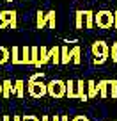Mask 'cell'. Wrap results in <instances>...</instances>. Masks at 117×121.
Instances as JSON below:
<instances>
[{
	"instance_id": "6da1fadb",
	"label": "cell",
	"mask_w": 117,
	"mask_h": 121,
	"mask_svg": "<svg viewBox=\"0 0 117 121\" xmlns=\"http://www.w3.org/2000/svg\"><path fill=\"white\" fill-rule=\"evenodd\" d=\"M91 53H92V64L101 66L106 62V59L110 57V46L103 39H96L91 45Z\"/></svg>"
},
{
	"instance_id": "7a4b0ae2",
	"label": "cell",
	"mask_w": 117,
	"mask_h": 121,
	"mask_svg": "<svg viewBox=\"0 0 117 121\" xmlns=\"http://www.w3.org/2000/svg\"><path fill=\"white\" fill-rule=\"evenodd\" d=\"M27 93L32 98H43V96L48 95V84L43 82V78L36 80V78H28L27 80Z\"/></svg>"
},
{
	"instance_id": "3957f363",
	"label": "cell",
	"mask_w": 117,
	"mask_h": 121,
	"mask_svg": "<svg viewBox=\"0 0 117 121\" xmlns=\"http://www.w3.org/2000/svg\"><path fill=\"white\" fill-rule=\"evenodd\" d=\"M94 22L98 29H112L113 27V13L108 9H101V11L96 13Z\"/></svg>"
},
{
	"instance_id": "277c9868",
	"label": "cell",
	"mask_w": 117,
	"mask_h": 121,
	"mask_svg": "<svg viewBox=\"0 0 117 121\" xmlns=\"http://www.w3.org/2000/svg\"><path fill=\"white\" fill-rule=\"evenodd\" d=\"M48 95L55 100H61L66 96V80L53 78L48 82Z\"/></svg>"
},
{
	"instance_id": "5b68a950",
	"label": "cell",
	"mask_w": 117,
	"mask_h": 121,
	"mask_svg": "<svg viewBox=\"0 0 117 121\" xmlns=\"http://www.w3.org/2000/svg\"><path fill=\"white\" fill-rule=\"evenodd\" d=\"M16 27H18L16 11H11V9L0 11V29H16Z\"/></svg>"
},
{
	"instance_id": "8992f818",
	"label": "cell",
	"mask_w": 117,
	"mask_h": 121,
	"mask_svg": "<svg viewBox=\"0 0 117 121\" xmlns=\"http://www.w3.org/2000/svg\"><path fill=\"white\" fill-rule=\"evenodd\" d=\"M76 96H78V100H82V102H89V95H87V82H83V80H76Z\"/></svg>"
},
{
	"instance_id": "52a82bcc",
	"label": "cell",
	"mask_w": 117,
	"mask_h": 121,
	"mask_svg": "<svg viewBox=\"0 0 117 121\" xmlns=\"http://www.w3.org/2000/svg\"><path fill=\"white\" fill-rule=\"evenodd\" d=\"M66 98L78 100V96H76V80H66Z\"/></svg>"
},
{
	"instance_id": "ba28073f",
	"label": "cell",
	"mask_w": 117,
	"mask_h": 121,
	"mask_svg": "<svg viewBox=\"0 0 117 121\" xmlns=\"http://www.w3.org/2000/svg\"><path fill=\"white\" fill-rule=\"evenodd\" d=\"M61 62H62V64H69V62H73V53H71L69 45H62L61 46Z\"/></svg>"
},
{
	"instance_id": "9c48e42d",
	"label": "cell",
	"mask_w": 117,
	"mask_h": 121,
	"mask_svg": "<svg viewBox=\"0 0 117 121\" xmlns=\"http://www.w3.org/2000/svg\"><path fill=\"white\" fill-rule=\"evenodd\" d=\"M98 87H99V98H101V100H106V98L110 96V84H108V80H106V78L99 80V82H98Z\"/></svg>"
},
{
	"instance_id": "30bf717a",
	"label": "cell",
	"mask_w": 117,
	"mask_h": 121,
	"mask_svg": "<svg viewBox=\"0 0 117 121\" xmlns=\"http://www.w3.org/2000/svg\"><path fill=\"white\" fill-rule=\"evenodd\" d=\"M46 62H52V59H50V48H46L44 45H41L39 46V68L44 66Z\"/></svg>"
},
{
	"instance_id": "8fae6325",
	"label": "cell",
	"mask_w": 117,
	"mask_h": 121,
	"mask_svg": "<svg viewBox=\"0 0 117 121\" xmlns=\"http://www.w3.org/2000/svg\"><path fill=\"white\" fill-rule=\"evenodd\" d=\"M2 86H4V95H2V98H11V96H14V84L11 82V80H2Z\"/></svg>"
},
{
	"instance_id": "7c38bea8",
	"label": "cell",
	"mask_w": 117,
	"mask_h": 121,
	"mask_svg": "<svg viewBox=\"0 0 117 121\" xmlns=\"http://www.w3.org/2000/svg\"><path fill=\"white\" fill-rule=\"evenodd\" d=\"M44 25H48V16H46V13L43 11H37L36 13V29H44Z\"/></svg>"
},
{
	"instance_id": "4fadbf2b",
	"label": "cell",
	"mask_w": 117,
	"mask_h": 121,
	"mask_svg": "<svg viewBox=\"0 0 117 121\" xmlns=\"http://www.w3.org/2000/svg\"><path fill=\"white\" fill-rule=\"evenodd\" d=\"M87 95H89V98H96V96L99 95V87H98V82H94V80H87Z\"/></svg>"
},
{
	"instance_id": "5bb4252c",
	"label": "cell",
	"mask_w": 117,
	"mask_h": 121,
	"mask_svg": "<svg viewBox=\"0 0 117 121\" xmlns=\"http://www.w3.org/2000/svg\"><path fill=\"white\" fill-rule=\"evenodd\" d=\"M25 87H27V84L23 82V80H14V96L16 98H23L25 96Z\"/></svg>"
},
{
	"instance_id": "9a60e30c",
	"label": "cell",
	"mask_w": 117,
	"mask_h": 121,
	"mask_svg": "<svg viewBox=\"0 0 117 121\" xmlns=\"http://www.w3.org/2000/svg\"><path fill=\"white\" fill-rule=\"evenodd\" d=\"M30 52H32V46H21V64L28 66L32 64V59H30Z\"/></svg>"
},
{
	"instance_id": "2e32d148",
	"label": "cell",
	"mask_w": 117,
	"mask_h": 121,
	"mask_svg": "<svg viewBox=\"0 0 117 121\" xmlns=\"http://www.w3.org/2000/svg\"><path fill=\"white\" fill-rule=\"evenodd\" d=\"M50 59H52V62L53 64H62L61 62V46H52V48H50Z\"/></svg>"
},
{
	"instance_id": "e0dca14e",
	"label": "cell",
	"mask_w": 117,
	"mask_h": 121,
	"mask_svg": "<svg viewBox=\"0 0 117 121\" xmlns=\"http://www.w3.org/2000/svg\"><path fill=\"white\" fill-rule=\"evenodd\" d=\"M11 62L12 64H21V48H20V46H12L11 48Z\"/></svg>"
},
{
	"instance_id": "ac0fdd59",
	"label": "cell",
	"mask_w": 117,
	"mask_h": 121,
	"mask_svg": "<svg viewBox=\"0 0 117 121\" xmlns=\"http://www.w3.org/2000/svg\"><path fill=\"white\" fill-rule=\"evenodd\" d=\"M83 22H85V13H83L82 9L75 11V27H76L78 30L83 29Z\"/></svg>"
},
{
	"instance_id": "d6986e66",
	"label": "cell",
	"mask_w": 117,
	"mask_h": 121,
	"mask_svg": "<svg viewBox=\"0 0 117 121\" xmlns=\"http://www.w3.org/2000/svg\"><path fill=\"white\" fill-rule=\"evenodd\" d=\"M83 13H85V29H89V30H91L92 27L96 25V22H94V16H96V13H92L91 9H85Z\"/></svg>"
},
{
	"instance_id": "ffe728a7",
	"label": "cell",
	"mask_w": 117,
	"mask_h": 121,
	"mask_svg": "<svg viewBox=\"0 0 117 121\" xmlns=\"http://www.w3.org/2000/svg\"><path fill=\"white\" fill-rule=\"evenodd\" d=\"M71 53H73V64H82V48L78 45H75L71 48Z\"/></svg>"
},
{
	"instance_id": "44dd1931",
	"label": "cell",
	"mask_w": 117,
	"mask_h": 121,
	"mask_svg": "<svg viewBox=\"0 0 117 121\" xmlns=\"http://www.w3.org/2000/svg\"><path fill=\"white\" fill-rule=\"evenodd\" d=\"M9 60H11V50L5 48V46H0V66L7 64Z\"/></svg>"
},
{
	"instance_id": "7402d4cb",
	"label": "cell",
	"mask_w": 117,
	"mask_h": 121,
	"mask_svg": "<svg viewBox=\"0 0 117 121\" xmlns=\"http://www.w3.org/2000/svg\"><path fill=\"white\" fill-rule=\"evenodd\" d=\"M30 59H32V66L39 68V46H32V52H30Z\"/></svg>"
},
{
	"instance_id": "603a6c76",
	"label": "cell",
	"mask_w": 117,
	"mask_h": 121,
	"mask_svg": "<svg viewBox=\"0 0 117 121\" xmlns=\"http://www.w3.org/2000/svg\"><path fill=\"white\" fill-rule=\"evenodd\" d=\"M108 84H110V96H112V100H117V78L108 80Z\"/></svg>"
},
{
	"instance_id": "cb8c5ba5",
	"label": "cell",
	"mask_w": 117,
	"mask_h": 121,
	"mask_svg": "<svg viewBox=\"0 0 117 121\" xmlns=\"http://www.w3.org/2000/svg\"><path fill=\"white\" fill-rule=\"evenodd\" d=\"M46 16H48V27H50V29H55V25H57V16H55V11L46 13Z\"/></svg>"
},
{
	"instance_id": "d4e9b609",
	"label": "cell",
	"mask_w": 117,
	"mask_h": 121,
	"mask_svg": "<svg viewBox=\"0 0 117 121\" xmlns=\"http://www.w3.org/2000/svg\"><path fill=\"white\" fill-rule=\"evenodd\" d=\"M110 55H112V60L117 64V41L112 43V48H110Z\"/></svg>"
},
{
	"instance_id": "484cf974",
	"label": "cell",
	"mask_w": 117,
	"mask_h": 121,
	"mask_svg": "<svg viewBox=\"0 0 117 121\" xmlns=\"http://www.w3.org/2000/svg\"><path fill=\"white\" fill-rule=\"evenodd\" d=\"M23 121H41L37 116H34V114H25L23 116Z\"/></svg>"
},
{
	"instance_id": "4316f807",
	"label": "cell",
	"mask_w": 117,
	"mask_h": 121,
	"mask_svg": "<svg viewBox=\"0 0 117 121\" xmlns=\"http://www.w3.org/2000/svg\"><path fill=\"white\" fill-rule=\"evenodd\" d=\"M71 121H91V119H89L87 116H83V114H78V116H75Z\"/></svg>"
},
{
	"instance_id": "83f0119b",
	"label": "cell",
	"mask_w": 117,
	"mask_h": 121,
	"mask_svg": "<svg viewBox=\"0 0 117 121\" xmlns=\"http://www.w3.org/2000/svg\"><path fill=\"white\" fill-rule=\"evenodd\" d=\"M30 78H36V80H39V78H44V73H43V71H37V73H34V75H32Z\"/></svg>"
},
{
	"instance_id": "f1b7e54d",
	"label": "cell",
	"mask_w": 117,
	"mask_h": 121,
	"mask_svg": "<svg viewBox=\"0 0 117 121\" xmlns=\"http://www.w3.org/2000/svg\"><path fill=\"white\" fill-rule=\"evenodd\" d=\"M12 121H23V116H20V114H14V116H12Z\"/></svg>"
},
{
	"instance_id": "f546056e",
	"label": "cell",
	"mask_w": 117,
	"mask_h": 121,
	"mask_svg": "<svg viewBox=\"0 0 117 121\" xmlns=\"http://www.w3.org/2000/svg\"><path fill=\"white\" fill-rule=\"evenodd\" d=\"M113 29H117V11H113Z\"/></svg>"
},
{
	"instance_id": "4dcf8cb0",
	"label": "cell",
	"mask_w": 117,
	"mask_h": 121,
	"mask_svg": "<svg viewBox=\"0 0 117 121\" xmlns=\"http://www.w3.org/2000/svg\"><path fill=\"white\" fill-rule=\"evenodd\" d=\"M41 121H52V116H48V114H44V116H41Z\"/></svg>"
},
{
	"instance_id": "1f68e13d",
	"label": "cell",
	"mask_w": 117,
	"mask_h": 121,
	"mask_svg": "<svg viewBox=\"0 0 117 121\" xmlns=\"http://www.w3.org/2000/svg\"><path fill=\"white\" fill-rule=\"evenodd\" d=\"M52 121H61V114H53V116H52Z\"/></svg>"
},
{
	"instance_id": "d6a6232c",
	"label": "cell",
	"mask_w": 117,
	"mask_h": 121,
	"mask_svg": "<svg viewBox=\"0 0 117 121\" xmlns=\"http://www.w3.org/2000/svg\"><path fill=\"white\" fill-rule=\"evenodd\" d=\"M2 121H12V119H11V116H7V114H5V116L2 117Z\"/></svg>"
},
{
	"instance_id": "836d02e7",
	"label": "cell",
	"mask_w": 117,
	"mask_h": 121,
	"mask_svg": "<svg viewBox=\"0 0 117 121\" xmlns=\"http://www.w3.org/2000/svg\"><path fill=\"white\" fill-rule=\"evenodd\" d=\"M61 121H69V117L66 116V114H62V116H61Z\"/></svg>"
},
{
	"instance_id": "e575fe53",
	"label": "cell",
	"mask_w": 117,
	"mask_h": 121,
	"mask_svg": "<svg viewBox=\"0 0 117 121\" xmlns=\"http://www.w3.org/2000/svg\"><path fill=\"white\" fill-rule=\"evenodd\" d=\"M2 95H4V86H2V82H0V98H2Z\"/></svg>"
},
{
	"instance_id": "d590c367",
	"label": "cell",
	"mask_w": 117,
	"mask_h": 121,
	"mask_svg": "<svg viewBox=\"0 0 117 121\" xmlns=\"http://www.w3.org/2000/svg\"><path fill=\"white\" fill-rule=\"evenodd\" d=\"M106 121H117V119H106Z\"/></svg>"
},
{
	"instance_id": "8d00e7d4",
	"label": "cell",
	"mask_w": 117,
	"mask_h": 121,
	"mask_svg": "<svg viewBox=\"0 0 117 121\" xmlns=\"http://www.w3.org/2000/svg\"><path fill=\"white\" fill-rule=\"evenodd\" d=\"M7 2H12V0H7Z\"/></svg>"
}]
</instances>
